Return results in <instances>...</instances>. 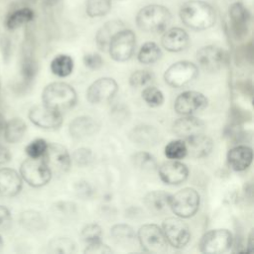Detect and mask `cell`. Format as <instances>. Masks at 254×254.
Returning a JSON list of instances; mask_svg holds the SVG:
<instances>
[{
  "mask_svg": "<svg viewBox=\"0 0 254 254\" xmlns=\"http://www.w3.org/2000/svg\"><path fill=\"white\" fill-rule=\"evenodd\" d=\"M180 18L187 27L200 31L214 25L216 13L210 4L200 0H190L182 5Z\"/></svg>",
  "mask_w": 254,
  "mask_h": 254,
  "instance_id": "6da1fadb",
  "label": "cell"
},
{
  "mask_svg": "<svg viewBox=\"0 0 254 254\" xmlns=\"http://www.w3.org/2000/svg\"><path fill=\"white\" fill-rule=\"evenodd\" d=\"M77 100L74 88L64 81H54L45 86L42 92V101L45 105L63 111L72 108Z\"/></svg>",
  "mask_w": 254,
  "mask_h": 254,
  "instance_id": "7a4b0ae2",
  "label": "cell"
},
{
  "mask_svg": "<svg viewBox=\"0 0 254 254\" xmlns=\"http://www.w3.org/2000/svg\"><path fill=\"white\" fill-rule=\"evenodd\" d=\"M171 19L172 14L167 7L152 4L140 9L136 16V24L144 32L161 33L169 26Z\"/></svg>",
  "mask_w": 254,
  "mask_h": 254,
  "instance_id": "3957f363",
  "label": "cell"
},
{
  "mask_svg": "<svg viewBox=\"0 0 254 254\" xmlns=\"http://www.w3.org/2000/svg\"><path fill=\"white\" fill-rule=\"evenodd\" d=\"M20 176L29 186L41 188L49 184L52 172L43 158H28L21 163Z\"/></svg>",
  "mask_w": 254,
  "mask_h": 254,
  "instance_id": "277c9868",
  "label": "cell"
},
{
  "mask_svg": "<svg viewBox=\"0 0 254 254\" xmlns=\"http://www.w3.org/2000/svg\"><path fill=\"white\" fill-rule=\"evenodd\" d=\"M199 193L192 188H184L171 195L170 208L181 218L193 216L199 207Z\"/></svg>",
  "mask_w": 254,
  "mask_h": 254,
  "instance_id": "5b68a950",
  "label": "cell"
},
{
  "mask_svg": "<svg viewBox=\"0 0 254 254\" xmlns=\"http://www.w3.org/2000/svg\"><path fill=\"white\" fill-rule=\"evenodd\" d=\"M137 239L142 249L149 253H163L167 251L168 242L163 229L157 224H144L137 232Z\"/></svg>",
  "mask_w": 254,
  "mask_h": 254,
  "instance_id": "8992f818",
  "label": "cell"
},
{
  "mask_svg": "<svg viewBox=\"0 0 254 254\" xmlns=\"http://www.w3.org/2000/svg\"><path fill=\"white\" fill-rule=\"evenodd\" d=\"M198 74V67L191 62L180 61L170 65L165 73L166 83L174 88L183 87L191 82Z\"/></svg>",
  "mask_w": 254,
  "mask_h": 254,
  "instance_id": "52a82bcc",
  "label": "cell"
},
{
  "mask_svg": "<svg viewBox=\"0 0 254 254\" xmlns=\"http://www.w3.org/2000/svg\"><path fill=\"white\" fill-rule=\"evenodd\" d=\"M136 47V35L132 30L122 29L114 35L110 41L108 52L116 62H126L134 54Z\"/></svg>",
  "mask_w": 254,
  "mask_h": 254,
  "instance_id": "ba28073f",
  "label": "cell"
},
{
  "mask_svg": "<svg viewBox=\"0 0 254 254\" xmlns=\"http://www.w3.org/2000/svg\"><path fill=\"white\" fill-rule=\"evenodd\" d=\"M233 236L227 229H212L203 234L199 241V250L206 254H221L230 250Z\"/></svg>",
  "mask_w": 254,
  "mask_h": 254,
  "instance_id": "9c48e42d",
  "label": "cell"
},
{
  "mask_svg": "<svg viewBox=\"0 0 254 254\" xmlns=\"http://www.w3.org/2000/svg\"><path fill=\"white\" fill-rule=\"evenodd\" d=\"M162 229L168 244L177 249L184 248L190 240L188 224L181 217H168L163 221Z\"/></svg>",
  "mask_w": 254,
  "mask_h": 254,
  "instance_id": "30bf717a",
  "label": "cell"
},
{
  "mask_svg": "<svg viewBox=\"0 0 254 254\" xmlns=\"http://www.w3.org/2000/svg\"><path fill=\"white\" fill-rule=\"evenodd\" d=\"M29 120L37 127L46 130L58 129L63 123V114L44 103L34 105L28 113Z\"/></svg>",
  "mask_w": 254,
  "mask_h": 254,
  "instance_id": "8fae6325",
  "label": "cell"
},
{
  "mask_svg": "<svg viewBox=\"0 0 254 254\" xmlns=\"http://www.w3.org/2000/svg\"><path fill=\"white\" fill-rule=\"evenodd\" d=\"M52 174H64L71 166V158L66 148L59 143H48L47 150L42 157Z\"/></svg>",
  "mask_w": 254,
  "mask_h": 254,
  "instance_id": "7c38bea8",
  "label": "cell"
},
{
  "mask_svg": "<svg viewBox=\"0 0 254 254\" xmlns=\"http://www.w3.org/2000/svg\"><path fill=\"white\" fill-rule=\"evenodd\" d=\"M207 98L201 92L187 90L177 96L174 109L180 115H192L203 110L207 106Z\"/></svg>",
  "mask_w": 254,
  "mask_h": 254,
  "instance_id": "4fadbf2b",
  "label": "cell"
},
{
  "mask_svg": "<svg viewBox=\"0 0 254 254\" xmlns=\"http://www.w3.org/2000/svg\"><path fill=\"white\" fill-rule=\"evenodd\" d=\"M118 91V84L111 77H100L93 81L86 91V99L91 104H100L111 100Z\"/></svg>",
  "mask_w": 254,
  "mask_h": 254,
  "instance_id": "5bb4252c",
  "label": "cell"
},
{
  "mask_svg": "<svg viewBox=\"0 0 254 254\" xmlns=\"http://www.w3.org/2000/svg\"><path fill=\"white\" fill-rule=\"evenodd\" d=\"M225 61L226 53L217 46H204L196 52V62L198 65L209 72H214L222 68Z\"/></svg>",
  "mask_w": 254,
  "mask_h": 254,
  "instance_id": "9a60e30c",
  "label": "cell"
},
{
  "mask_svg": "<svg viewBox=\"0 0 254 254\" xmlns=\"http://www.w3.org/2000/svg\"><path fill=\"white\" fill-rule=\"evenodd\" d=\"M229 21L231 31L236 39H243L248 33L250 13L240 2H235L229 7Z\"/></svg>",
  "mask_w": 254,
  "mask_h": 254,
  "instance_id": "2e32d148",
  "label": "cell"
},
{
  "mask_svg": "<svg viewBox=\"0 0 254 254\" xmlns=\"http://www.w3.org/2000/svg\"><path fill=\"white\" fill-rule=\"evenodd\" d=\"M159 176L165 184L177 186L188 179L189 169L186 164L178 160H170L159 167Z\"/></svg>",
  "mask_w": 254,
  "mask_h": 254,
  "instance_id": "e0dca14e",
  "label": "cell"
},
{
  "mask_svg": "<svg viewBox=\"0 0 254 254\" xmlns=\"http://www.w3.org/2000/svg\"><path fill=\"white\" fill-rule=\"evenodd\" d=\"M172 130L177 137L186 140L191 136L203 133L205 124L202 120L192 115H183V117L173 123Z\"/></svg>",
  "mask_w": 254,
  "mask_h": 254,
  "instance_id": "ac0fdd59",
  "label": "cell"
},
{
  "mask_svg": "<svg viewBox=\"0 0 254 254\" xmlns=\"http://www.w3.org/2000/svg\"><path fill=\"white\" fill-rule=\"evenodd\" d=\"M23 187L20 174L11 168H0V194L7 197L17 195Z\"/></svg>",
  "mask_w": 254,
  "mask_h": 254,
  "instance_id": "d6986e66",
  "label": "cell"
},
{
  "mask_svg": "<svg viewBox=\"0 0 254 254\" xmlns=\"http://www.w3.org/2000/svg\"><path fill=\"white\" fill-rule=\"evenodd\" d=\"M129 139L136 145L142 147H152L160 141L159 130L148 124H140L135 126L129 132Z\"/></svg>",
  "mask_w": 254,
  "mask_h": 254,
  "instance_id": "ffe728a7",
  "label": "cell"
},
{
  "mask_svg": "<svg viewBox=\"0 0 254 254\" xmlns=\"http://www.w3.org/2000/svg\"><path fill=\"white\" fill-rule=\"evenodd\" d=\"M161 43L167 51L178 53L187 49L190 44V37L184 29L174 27L164 33L161 39Z\"/></svg>",
  "mask_w": 254,
  "mask_h": 254,
  "instance_id": "44dd1931",
  "label": "cell"
},
{
  "mask_svg": "<svg viewBox=\"0 0 254 254\" xmlns=\"http://www.w3.org/2000/svg\"><path fill=\"white\" fill-rule=\"evenodd\" d=\"M99 125L89 116H77L69 122L68 132L74 139H84L91 137L98 132Z\"/></svg>",
  "mask_w": 254,
  "mask_h": 254,
  "instance_id": "7402d4cb",
  "label": "cell"
},
{
  "mask_svg": "<svg viewBox=\"0 0 254 254\" xmlns=\"http://www.w3.org/2000/svg\"><path fill=\"white\" fill-rule=\"evenodd\" d=\"M187 145V155L194 159L207 157L213 149V141L203 133L191 136L185 140Z\"/></svg>",
  "mask_w": 254,
  "mask_h": 254,
  "instance_id": "603a6c76",
  "label": "cell"
},
{
  "mask_svg": "<svg viewBox=\"0 0 254 254\" xmlns=\"http://www.w3.org/2000/svg\"><path fill=\"white\" fill-rule=\"evenodd\" d=\"M253 151L252 148L246 145H238L231 148L227 153L228 166L236 171L241 172L246 170L252 163Z\"/></svg>",
  "mask_w": 254,
  "mask_h": 254,
  "instance_id": "cb8c5ba5",
  "label": "cell"
},
{
  "mask_svg": "<svg viewBox=\"0 0 254 254\" xmlns=\"http://www.w3.org/2000/svg\"><path fill=\"white\" fill-rule=\"evenodd\" d=\"M171 193L164 190H152L144 197L146 208L155 215H163L170 209Z\"/></svg>",
  "mask_w": 254,
  "mask_h": 254,
  "instance_id": "d4e9b609",
  "label": "cell"
},
{
  "mask_svg": "<svg viewBox=\"0 0 254 254\" xmlns=\"http://www.w3.org/2000/svg\"><path fill=\"white\" fill-rule=\"evenodd\" d=\"M124 29V24L120 20H111L106 22L96 33L95 42L97 48L102 52H107L110 41L116 33Z\"/></svg>",
  "mask_w": 254,
  "mask_h": 254,
  "instance_id": "484cf974",
  "label": "cell"
},
{
  "mask_svg": "<svg viewBox=\"0 0 254 254\" xmlns=\"http://www.w3.org/2000/svg\"><path fill=\"white\" fill-rule=\"evenodd\" d=\"M27 132V124L20 117H14L5 122L3 134L6 142L16 144L22 141Z\"/></svg>",
  "mask_w": 254,
  "mask_h": 254,
  "instance_id": "4316f807",
  "label": "cell"
},
{
  "mask_svg": "<svg viewBox=\"0 0 254 254\" xmlns=\"http://www.w3.org/2000/svg\"><path fill=\"white\" fill-rule=\"evenodd\" d=\"M35 18V12L30 7H22L11 12L6 20L5 27L9 31H15L24 25L32 22Z\"/></svg>",
  "mask_w": 254,
  "mask_h": 254,
  "instance_id": "83f0119b",
  "label": "cell"
},
{
  "mask_svg": "<svg viewBox=\"0 0 254 254\" xmlns=\"http://www.w3.org/2000/svg\"><path fill=\"white\" fill-rule=\"evenodd\" d=\"M110 234L116 244L125 247L132 245L137 239L134 229L130 225L124 223L113 225L110 229Z\"/></svg>",
  "mask_w": 254,
  "mask_h": 254,
  "instance_id": "f1b7e54d",
  "label": "cell"
},
{
  "mask_svg": "<svg viewBox=\"0 0 254 254\" xmlns=\"http://www.w3.org/2000/svg\"><path fill=\"white\" fill-rule=\"evenodd\" d=\"M50 67L55 75L65 77L72 72L73 60L68 55H58L51 62Z\"/></svg>",
  "mask_w": 254,
  "mask_h": 254,
  "instance_id": "f546056e",
  "label": "cell"
},
{
  "mask_svg": "<svg viewBox=\"0 0 254 254\" xmlns=\"http://www.w3.org/2000/svg\"><path fill=\"white\" fill-rule=\"evenodd\" d=\"M162 57L160 47L154 42H147L142 45L138 52V61L144 64H151L159 61Z\"/></svg>",
  "mask_w": 254,
  "mask_h": 254,
  "instance_id": "4dcf8cb0",
  "label": "cell"
},
{
  "mask_svg": "<svg viewBox=\"0 0 254 254\" xmlns=\"http://www.w3.org/2000/svg\"><path fill=\"white\" fill-rule=\"evenodd\" d=\"M132 162L133 165L141 171L153 172L158 169V163L156 158L152 154L145 151L135 153L132 156Z\"/></svg>",
  "mask_w": 254,
  "mask_h": 254,
  "instance_id": "1f68e13d",
  "label": "cell"
},
{
  "mask_svg": "<svg viewBox=\"0 0 254 254\" xmlns=\"http://www.w3.org/2000/svg\"><path fill=\"white\" fill-rule=\"evenodd\" d=\"M49 251L51 253L70 254L75 252V243L68 237H57L50 241Z\"/></svg>",
  "mask_w": 254,
  "mask_h": 254,
  "instance_id": "d6a6232c",
  "label": "cell"
},
{
  "mask_svg": "<svg viewBox=\"0 0 254 254\" xmlns=\"http://www.w3.org/2000/svg\"><path fill=\"white\" fill-rule=\"evenodd\" d=\"M110 0H86L85 11L86 14L91 18L104 16L110 11Z\"/></svg>",
  "mask_w": 254,
  "mask_h": 254,
  "instance_id": "836d02e7",
  "label": "cell"
},
{
  "mask_svg": "<svg viewBox=\"0 0 254 254\" xmlns=\"http://www.w3.org/2000/svg\"><path fill=\"white\" fill-rule=\"evenodd\" d=\"M187 154L186 142L181 138L172 140L165 147V156L170 160H181L185 158Z\"/></svg>",
  "mask_w": 254,
  "mask_h": 254,
  "instance_id": "e575fe53",
  "label": "cell"
},
{
  "mask_svg": "<svg viewBox=\"0 0 254 254\" xmlns=\"http://www.w3.org/2000/svg\"><path fill=\"white\" fill-rule=\"evenodd\" d=\"M22 224L30 230H41L45 227V220L41 213L35 210H27L21 215Z\"/></svg>",
  "mask_w": 254,
  "mask_h": 254,
  "instance_id": "d590c367",
  "label": "cell"
},
{
  "mask_svg": "<svg viewBox=\"0 0 254 254\" xmlns=\"http://www.w3.org/2000/svg\"><path fill=\"white\" fill-rule=\"evenodd\" d=\"M142 98L151 107H159L165 100L163 92L153 85L145 86L142 91Z\"/></svg>",
  "mask_w": 254,
  "mask_h": 254,
  "instance_id": "8d00e7d4",
  "label": "cell"
},
{
  "mask_svg": "<svg viewBox=\"0 0 254 254\" xmlns=\"http://www.w3.org/2000/svg\"><path fill=\"white\" fill-rule=\"evenodd\" d=\"M154 74L148 69H138L135 70L129 78V83L133 87H145L151 85L154 81Z\"/></svg>",
  "mask_w": 254,
  "mask_h": 254,
  "instance_id": "74e56055",
  "label": "cell"
},
{
  "mask_svg": "<svg viewBox=\"0 0 254 254\" xmlns=\"http://www.w3.org/2000/svg\"><path fill=\"white\" fill-rule=\"evenodd\" d=\"M53 211L55 216L65 220L72 218V216L76 214L77 209L75 203L71 201H58L54 204Z\"/></svg>",
  "mask_w": 254,
  "mask_h": 254,
  "instance_id": "f35d334b",
  "label": "cell"
},
{
  "mask_svg": "<svg viewBox=\"0 0 254 254\" xmlns=\"http://www.w3.org/2000/svg\"><path fill=\"white\" fill-rule=\"evenodd\" d=\"M102 229L97 223H88L84 225L80 231V238L83 242L89 244L101 240Z\"/></svg>",
  "mask_w": 254,
  "mask_h": 254,
  "instance_id": "ab89813d",
  "label": "cell"
},
{
  "mask_svg": "<svg viewBox=\"0 0 254 254\" xmlns=\"http://www.w3.org/2000/svg\"><path fill=\"white\" fill-rule=\"evenodd\" d=\"M48 142L43 138L32 140L26 147L25 153L29 158H42L47 150Z\"/></svg>",
  "mask_w": 254,
  "mask_h": 254,
  "instance_id": "60d3db41",
  "label": "cell"
},
{
  "mask_svg": "<svg viewBox=\"0 0 254 254\" xmlns=\"http://www.w3.org/2000/svg\"><path fill=\"white\" fill-rule=\"evenodd\" d=\"M72 160L80 167L88 166L92 161V152L90 149L84 147L76 149L72 153Z\"/></svg>",
  "mask_w": 254,
  "mask_h": 254,
  "instance_id": "b9f144b4",
  "label": "cell"
},
{
  "mask_svg": "<svg viewBox=\"0 0 254 254\" xmlns=\"http://www.w3.org/2000/svg\"><path fill=\"white\" fill-rule=\"evenodd\" d=\"M85 254H110L113 253V250L106 244L102 243L101 240L95 241L87 244L84 249Z\"/></svg>",
  "mask_w": 254,
  "mask_h": 254,
  "instance_id": "7bdbcfd3",
  "label": "cell"
},
{
  "mask_svg": "<svg viewBox=\"0 0 254 254\" xmlns=\"http://www.w3.org/2000/svg\"><path fill=\"white\" fill-rule=\"evenodd\" d=\"M83 64L89 69H98L103 64V60L100 55L96 53H89L83 56Z\"/></svg>",
  "mask_w": 254,
  "mask_h": 254,
  "instance_id": "ee69618b",
  "label": "cell"
},
{
  "mask_svg": "<svg viewBox=\"0 0 254 254\" xmlns=\"http://www.w3.org/2000/svg\"><path fill=\"white\" fill-rule=\"evenodd\" d=\"M37 72L36 63L32 59H26L22 64V73L27 80H31Z\"/></svg>",
  "mask_w": 254,
  "mask_h": 254,
  "instance_id": "f6af8a7d",
  "label": "cell"
},
{
  "mask_svg": "<svg viewBox=\"0 0 254 254\" xmlns=\"http://www.w3.org/2000/svg\"><path fill=\"white\" fill-rule=\"evenodd\" d=\"M75 191L79 196L89 197L92 193V189L87 182H78L75 185Z\"/></svg>",
  "mask_w": 254,
  "mask_h": 254,
  "instance_id": "bcb514c9",
  "label": "cell"
},
{
  "mask_svg": "<svg viewBox=\"0 0 254 254\" xmlns=\"http://www.w3.org/2000/svg\"><path fill=\"white\" fill-rule=\"evenodd\" d=\"M12 216L10 210L4 205H0V228L7 227L10 224Z\"/></svg>",
  "mask_w": 254,
  "mask_h": 254,
  "instance_id": "7dc6e473",
  "label": "cell"
},
{
  "mask_svg": "<svg viewBox=\"0 0 254 254\" xmlns=\"http://www.w3.org/2000/svg\"><path fill=\"white\" fill-rule=\"evenodd\" d=\"M11 160V153L7 147L0 144V166L5 165Z\"/></svg>",
  "mask_w": 254,
  "mask_h": 254,
  "instance_id": "c3c4849f",
  "label": "cell"
},
{
  "mask_svg": "<svg viewBox=\"0 0 254 254\" xmlns=\"http://www.w3.org/2000/svg\"><path fill=\"white\" fill-rule=\"evenodd\" d=\"M254 251V231L253 229L250 231L249 236H248V241H247V253H252Z\"/></svg>",
  "mask_w": 254,
  "mask_h": 254,
  "instance_id": "681fc988",
  "label": "cell"
},
{
  "mask_svg": "<svg viewBox=\"0 0 254 254\" xmlns=\"http://www.w3.org/2000/svg\"><path fill=\"white\" fill-rule=\"evenodd\" d=\"M5 117L3 116L2 113H0V134L3 132V129H4V125H5Z\"/></svg>",
  "mask_w": 254,
  "mask_h": 254,
  "instance_id": "f907efd6",
  "label": "cell"
},
{
  "mask_svg": "<svg viewBox=\"0 0 254 254\" xmlns=\"http://www.w3.org/2000/svg\"><path fill=\"white\" fill-rule=\"evenodd\" d=\"M3 247H4V241H3V238H2V236L0 235V252H2V250H3Z\"/></svg>",
  "mask_w": 254,
  "mask_h": 254,
  "instance_id": "816d5d0a",
  "label": "cell"
}]
</instances>
